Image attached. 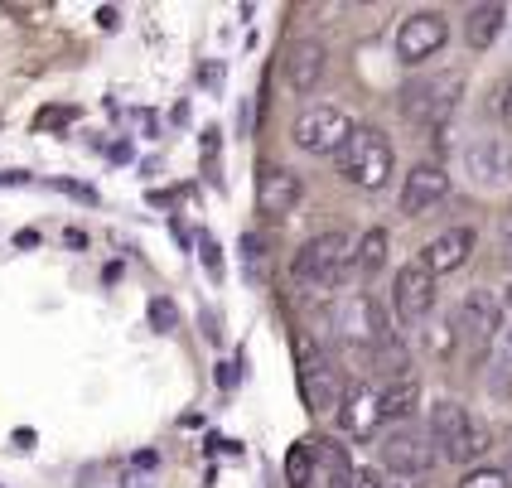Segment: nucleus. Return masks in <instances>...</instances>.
Returning a JSON list of instances; mask_svg holds the SVG:
<instances>
[{"mask_svg": "<svg viewBox=\"0 0 512 488\" xmlns=\"http://www.w3.org/2000/svg\"><path fill=\"white\" fill-rule=\"evenodd\" d=\"M353 252H358V242L348 232H319L295 252V276L305 286H339L348 276V266H353Z\"/></svg>", "mask_w": 512, "mask_h": 488, "instance_id": "2", "label": "nucleus"}, {"mask_svg": "<svg viewBox=\"0 0 512 488\" xmlns=\"http://www.w3.org/2000/svg\"><path fill=\"white\" fill-rule=\"evenodd\" d=\"M353 266L363 271V276H377L382 266H387V232L372 228L358 237V252H353Z\"/></svg>", "mask_w": 512, "mask_h": 488, "instance_id": "20", "label": "nucleus"}, {"mask_svg": "<svg viewBox=\"0 0 512 488\" xmlns=\"http://www.w3.org/2000/svg\"><path fill=\"white\" fill-rule=\"evenodd\" d=\"M430 445L450 464H474L488 455V431L459 402H435L430 406Z\"/></svg>", "mask_w": 512, "mask_h": 488, "instance_id": "1", "label": "nucleus"}, {"mask_svg": "<svg viewBox=\"0 0 512 488\" xmlns=\"http://www.w3.org/2000/svg\"><path fill=\"white\" fill-rule=\"evenodd\" d=\"M459 87H464V83H459L455 73H445V78H421V83L406 92L401 112H406V121H421V126H440L445 116L455 112Z\"/></svg>", "mask_w": 512, "mask_h": 488, "instance_id": "8", "label": "nucleus"}, {"mask_svg": "<svg viewBox=\"0 0 512 488\" xmlns=\"http://www.w3.org/2000/svg\"><path fill=\"white\" fill-rule=\"evenodd\" d=\"M295 145L305 150V155H339L348 136H353V116L343 112V107H310V112L295 116Z\"/></svg>", "mask_w": 512, "mask_h": 488, "instance_id": "4", "label": "nucleus"}, {"mask_svg": "<svg viewBox=\"0 0 512 488\" xmlns=\"http://www.w3.org/2000/svg\"><path fill=\"white\" fill-rule=\"evenodd\" d=\"M339 165L343 174L358 184V189H387V179H392V145H387V136L382 131H372V126H353V136H348V145L339 150Z\"/></svg>", "mask_w": 512, "mask_h": 488, "instance_id": "3", "label": "nucleus"}, {"mask_svg": "<svg viewBox=\"0 0 512 488\" xmlns=\"http://www.w3.org/2000/svg\"><path fill=\"white\" fill-rule=\"evenodd\" d=\"M334 329H339L343 344H353V348H377L387 339V319H382L372 295H348L339 310H334Z\"/></svg>", "mask_w": 512, "mask_h": 488, "instance_id": "7", "label": "nucleus"}, {"mask_svg": "<svg viewBox=\"0 0 512 488\" xmlns=\"http://www.w3.org/2000/svg\"><path fill=\"white\" fill-rule=\"evenodd\" d=\"M498 348H503V358L512 363V329H503V334H498Z\"/></svg>", "mask_w": 512, "mask_h": 488, "instance_id": "27", "label": "nucleus"}, {"mask_svg": "<svg viewBox=\"0 0 512 488\" xmlns=\"http://www.w3.org/2000/svg\"><path fill=\"white\" fill-rule=\"evenodd\" d=\"M464 174L479 189H508L512 184V150L503 136H474L464 145Z\"/></svg>", "mask_w": 512, "mask_h": 488, "instance_id": "6", "label": "nucleus"}, {"mask_svg": "<svg viewBox=\"0 0 512 488\" xmlns=\"http://www.w3.org/2000/svg\"><path fill=\"white\" fill-rule=\"evenodd\" d=\"M300 194H305L300 174H290V170H266V174H261V184H256V208H261L266 218H285V213H295Z\"/></svg>", "mask_w": 512, "mask_h": 488, "instance_id": "14", "label": "nucleus"}, {"mask_svg": "<svg viewBox=\"0 0 512 488\" xmlns=\"http://www.w3.org/2000/svg\"><path fill=\"white\" fill-rule=\"evenodd\" d=\"M469 252H474V232L450 228V232H440L426 252H421V261H426L430 276H450V271H459V266L469 261Z\"/></svg>", "mask_w": 512, "mask_h": 488, "instance_id": "15", "label": "nucleus"}, {"mask_svg": "<svg viewBox=\"0 0 512 488\" xmlns=\"http://www.w3.org/2000/svg\"><path fill=\"white\" fill-rule=\"evenodd\" d=\"M285 474H290V488H310V474H314V440H300L285 460Z\"/></svg>", "mask_w": 512, "mask_h": 488, "instance_id": "21", "label": "nucleus"}, {"mask_svg": "<svg viewBox=\"0 0 512 488\" xmlns=\"http://www.w3.org/2000/svg\"><path fill=\"white\" fill-rule=\"evenodd\" d=\"M348 488H387V484H382V474H372V469H353V484Z\"/></svg>", "mask_w": 512, "mask_h": 488, "instance_id": "25", "label": "nucleus"}, {"mask_svg": "<svg viewBox=\"0 0 512 488\" xmlns=\"http://www.w3.org/2000/svg\"><path fill=\"white\" fill-rule=\"evenodd\" d=\"M503 242L512 247V208H508V218H503Z\"/></svg>", "mask_w": 512, "mask_h": 488, "instance_id": "29", "label": "nucleus"}, {"mask_svg": "<svg viewBox=\"0 0 512 488\" xmlns=\"http://www.w3.org/2000/svg\"><path fill=\"white\" fill-rule=\"evenodd\" d=\"M339 421H343V431H348V435L368 440V435L382 426V406H377V392L358 387V392L348 397V406H339Z\"/></svg>", "mask_w": 512, "mask_h": 488, "instance_id": "17", "label": "nucleus"}, {"mask_svg": "<svg viewBox=\"0 0 512 488\" xmlns=\"http://www.w3.org/2000/svg\"><path fill=\"white\" fill-rule=\"evenodd\" d=\"M150 324H155L160 334H170L174 329V305L170 300H150Z\"/></svg>", "mask_w": 512, "mask_h": 488, "instance_id": "24", "label": "nucleus"}, {"mask_svg": "<svg viewBox=\"0 0 512 488\" xmlns=\"http://www.w3.org/2000/svg\"><path fill=\"white\" fill-rule=\"evenodd\" d=\"M445 39H450V25L435 15V10H416V15H406L397 29V54L406 63H426L445 49Z\"/></svg>", "mask_w": 512, "mask_h": 488, "instance_id": "11", "label": "nucleus"}, {"mask_svg": "<svg viewBox=\"0 0 512 488\" xmlns=\"http://www.w3.org/2000/svg\"><path fill=\"white\" fill-rule=\"evenodd\" d=\"M493 112H498V121L512 131V78L508 83H498V92H493Z\"/></svg>", "mask_w": 512, "mask_h": 488, "instance_id": "23", "label": "nucleus"}, {"mask_svg": "<svg viewBox=\"0 0 512 488\" xmlns=\"http://www.w3.org/2000/svg\"><path fill=\"white\" fill-rule=\"evenodd\" d=\"M295 353H300V397H305V406H310L314 416L319 411H334L339 406V373L329 368V358L310 339H300Z\"/></svg>", "mask_w": 512, "mask_h": 488, "instance_id": "5", "label": "nucleus"}, {"mask_svg": "<svg viewBox=\"0 0 512 488\" xmlns=\"http://www.w3.org/2000/svg\"><path fill=\"white\" fill-rule=\"evenodd\" d=\"M392 305H397L401 324H421L435 310V276L426 271V261H411L401 266L397 281H392Z\"/></svg>", "mask_w": 512, "mask_h": 488, "instance_id": "9", "label": "nucleus"}, {"mask_svg": "<svg viewBox=\"0 0 512 488\" xmlns=\"http://www.w3.org/2000/svg\"><path fill=\"white\" fill-rule=\"evenodd\" d=\"M285 78L295 92H310L324 78V44L319 39H295L290 54H285Z\"/></svg>", "mask_w": 512, "mask_h": 488, "instance_id": "16", "label": "nucleus"}, {"mask_svg": "<svg viewBox=\"0 0 512 488\" xmlns=\"http://www.w3.org/2000/svg\"><path fill=\"white\" fill-rule=\"evenodd\" d=\"M421 402V387L411 377H397L377 392V406H382V421H411V411Z\"/></svg>", "mask_w": 512, "mask_h": 488, "instance_id": "19", "label": "nucleus"}, {"mask_svg": "<svg viewBox=\"0 0 512 488\" xmlns=\"http://www.w3.org/2000/svg\"><path fill=\"white\" fill-rule=\"evenodd\" d=\"M199 252H203V266H208V271L223 266V261H218V247H213V237H199Z\"/></svg>", "mask_w": 512, "mask_h": 488, "instance_id": "26", "label": "nucleus"}, {"mask_svg": "<svg viewBox=\"0 0 512 488\" xmlns=\"http://www.w3.org/2000/svg\"><path fill=\"white\" fill-rule=\"evenodd\" d=\"M503 25H508V10H503V5H474V10H469V20H464V39H469V49H479V54H484L488 44L503 34Z\"/></svg>", "mask_w": 512, "mask_h": 488, "instance_id": "18", "label": "nucleus"}, {"mask_svg": "<svg viewBox=\"0 0 512 488\" xmlns=\"http://www.w3.org/2000/svg\"><path fill=\"white\" fill-rule=\"evenodd\" d=\"M455 329H459V339H469L474 348L498 344V334H503V305L488 290H469L455 315Z\"/></svg>", "mask_w": 512, "mask_h": 488, "instance_id": "12", "label": "nucleus"}, {"mask_svg": "<svg viewBox=\"0 0 512 488\" xmlns=\"http://www.w3.org/2000/svg\"><path fill=\"white\" fill-rule=\"evenodd\" d=\"M445 194H450V174L440 170V165H416V170L406 174V184H401V213L406 218H421Z\"/></svg>", "mask_w": 512, "mask_h": 488, "instance_id": "13", "label": "nucleus"}, {"mask_svg": "<svg viewBox=\"0 0 512 488\" xmlns=\"http://www.w3.org/2000/svg\"><path fill=\"white\" fill-rule=\"evenodd\" d=\"M97 20H102V29H116V10L107 5V10H97Z\"/></svg>", "mask_w": 512, "mask_h": 488, "instance_id": "28", "label": "nucleus"}, {"mask_svg": "<svg viewBox=\"0 0 512 488\" xmlns=\"http://www.w3.org/2000/svg\"><path fill=\"white\" fill-rule=\"evenodd\" d=\"M459 488H512V479L503 474V469H493V464H474Z\"/></svg>", "mask_w": 512, "mask_h": 488, "instance_id": "22", "label": "nucleus"}, {"mask_svg": "<svg viewBox=\"0 0 512 488\" xmlns=\"http://www.w3.org/2000/svg\"><path fill=\"white\" fill-rule=\"evenodd\" d=\"M508 310H512V286H508Z\"/></svg>", "mask_w": 512, "mask_h": 488, "instance_id": "30", "label": "nucleus"}, {"mask_svg": "<svg viewBox=\"0 0 512 488\" xmlns=\"http://www.w3.org/2000/svg\"><path fill=\"white\" fill-rule=\"evenodd\" d=\"M382 464L397 479H421V474L435 469V445L421 431H392L382 440Z\"/></svg>", "mask_w": 512, "mask_h": 488, "instance_id": "10", "label": "nucleus"}]
</instances>
